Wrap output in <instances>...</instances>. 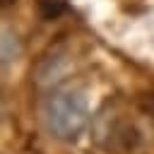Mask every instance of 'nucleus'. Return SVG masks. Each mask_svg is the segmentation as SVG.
I'll list each match as a JSON object with an SVG mask.
<instances>
[{
	"instance_id": "obj_2",
	"label": "nucleus",
	"mask_w": 154,
	"mask_h": 154,
	"mask_svg": "<svg viewBox=\"0 0 154 154\" xmlns=\"http://www.w3.org/2000/svg\"><path fill=\"white\" fill-rule=\"evenodd\" d=\"M22 38L14 29L2 26V38H0V58H2V67H10L12 63H17L22 58Z\"/></svg>"
},
{
	"instance_id": "obj_1",
	"label": "nucleus",
	"mask_w": 154,
	"mask_h": 154,
	"mask_svg": "<svg viewBox=\"0 0 154 154\" xmlns=\"http://www.w3.org/2000/svg\"><path fill=\"white\" fill-rule=\"evenodd\" d=\"M41 125L55 142H77L91 120L89 99L79 87H55L41 101Z\"/></svg>"
}]
</instances>
